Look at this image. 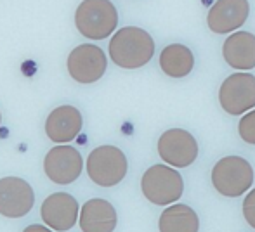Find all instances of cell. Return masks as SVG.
Returning <instances> with one entry per match:
<instances>
[{"label":"cell","mask_w":255,"mask_h":232,"mask_svg":"<svg viewBox=\"0 0 255 232\" xmlns=\"http://www.w3.org/2000/svg\"><path fill=\"white\" fill-rule=\"evenodd\" d=\"M153 54L154 42L151 35L142 28H122L110 40V58L124 70L142 68L151 61Z\"/></svg>","instance_id":"6da1fadb"},{"label":"cell","mask_w":255,"mask_h":232,"mask_svg":"<svg viewBox=\"0 0 255 232\" xmlns=\"http://www.w3.org/2000/svg\"><path fill=\"white\" fill-rule=\"evenodd\" d=\"M254 168L242 156H226L212 168V185L226 198H240L254 184Z\"/></svg>","instance_id":"7a4b0ae2"},{"label":"cell","mask_w":255,"mask_h":232,"mask_svg":"<svg viewBox=\"0 0 255 232\" xmlns=\"http://www.w3.org/2000/svg\"><path fill=\"white\" fill-rule=\"evenodd\" d=\"M141 191L149 203L156 206H170L179 201L184 192L182 175L168 165H153L141 178Z\"/></svg>","instance_id":"3957f363"},{"label":"cell","mask_w":255,"mask_h":232,"mask_svg":"<svg viewBox=\"0 0 255 232\" xmlns=\"http://www.w3.org/2000/svg\"><path fill=\"white\" fill-rule=\"evenodd\" d=\"M75 24L84 37L103 40L117 28L118 12L110 0H84L75 12Z\"/></svg>","instance_id":"277c9868"},{"label":"cell","mask_w":255,"mask_h":232,"mask_svg":"<svg viewBox=\"0 0 255 232\" xmlns=\"http://www.w3.org/2000/svg\"><path fill=\"white\" fill-rule=\"evenodd\" d=\"M128 163L124 151L115 146H99L87 158V173L94 184L113 187L127 175Z\"/></svg>","instance_id":"5b68a950"},{"label":"cell","mask_w":255,"mask_h":232,"mask_svg":"<svg viewBox=\"0 0 255 232\" xmlns=\"http://www.w3.org/2000/svg\"><path fill=\"white\" fill-rule=\"evenodd\" d=\"M198 142L184 128H170L158 139V155L172 168H188L198 158Z\"/></svg>","instance_id":"8992f818"},{"label":"cell","mask_w":255,"mask_h":232,"mask_svg":"<svg viewBox=\"0 0 255 232\" xmlns=\"http://www.w3.org/2000/svg\"><path fill=\"white\" fill-rule=\"evenodd\" d=\"M219 102L231 116H240L255 108V77L250 73H235L222 81Z\"/></svg>","instance_id":"52a82bcc"},{"label":"cell","mask_w":255,"mask_h":232,"mask_svg":"<svg viewBox=\"0 0 255 232\" xmlns=\"http://www.w3.org/2000/svg\"><path fill=\"white\" fill-rule=\"evenodd\" d=\"M108 66L106 56L98 45L82 44L68 56V71L78 83H94L104 75Z\"/></svg>","instance_id":"ba28073f"},{"label":"cell","mask_w":255,"mask_h":232,"mask_svg":"<svg viewBox=\"0 0 255 232\" xmlns=\"http://www.w3.org/2000/svg\"><path fill=\"white\" fill-rule=\"evenodd\" d=\"M35 192L24 178H0V215L5 219H21L33 208Z\"/></svg>","instance_id":"9c48e42d"},{"label":"cell","mask_w":255,"mask_h":232,"mask_svg":"<svg viewBox=\"0 0 255 232\" xmlns=\"http://www.w3.org/2000/svg\"><path fill=\"white\" fill-rule=\"evenodd\" d=\"M44 170L52 182L66 185L80 177L84 170V159H82L80 151H77L71 146H56L45 155Z\"/></svg>","instance_id":"30bf717a"},{"label":"cell","mask_w":255,"mask_h":232,"mask_svg":"<svg viewBox=\"0 0 255 232\" xmlns=\"http://www.w3.org/2000/svg\"><path fill=\"white\" fill-rule=\"evenodd\" d=\"M80 206L68 192H54L42 203L40 215L47 227L57 232H66L78 222Z\"/></svg>","instance_id":"8fae6325"},{"label":"cell","mask_w":255,"mask_h":232,"mask_svg":"<svg viewBox=\"0 0 255 232\" xmlns=\"http://www.w3.org/2000/svg\"><path fill=\"white\" fill-rule=\"evenodd\" d=\"M249 12V0H217L208 10V28L219 35L231 33L245 23Z\"/></svg>","instance_id":"7c38bea8"},{"label":"cell","mask_w":255,"mask_h":232,"mask_svg":"<svg viewBox=\"0 0 255 232\" xmlns=\"http://www.w3.org/2000/svg\"><path fill=\"white\" fill-rule=\"evenodd\" d=\"M82 130V115L73 106H59L45 121V132L51 141L57 144H66L73 141Z\"/></svg>","instance_id":"4fadbf2b"},{"label":"cell","mask_w":255,"mask_h":232,"mask_svg":"<svg viewBox=\"0 0 255 232\" xmlns=\"http://www.w3.org/2000/svg\"><path fill=\"white\" fill-rule=\"evenodd\" d=\"M78 222L82 232H113L118 222L117 210L106 199H89L82 206Z\"/></svg>","instance_id":"5bb4252c"},{"label":"cell","mask_w":255,"mask_h":232,"mask_svg":"<svg viewBox=\"0 0 255 232\" xmlns=\"http://www.w3.org/2000/svg\"><path fill=\"white\" fill-rule=\"evenodd\" d=\"M222 56L235 70H252L255 68V35L249 31L233 33L222 45Z\"/></svg>","instance_id":"9a60e30c"},{"label":"cell","mask_w":255,"mask_h":232,"mask_svg":"<svg viewBox=\"0 0 255 232\" xmlns=\"http://www.w3.org/2000/svg\"><path fill=\"white\" fill-rule=\"evenodd\" d=\"M158 229L160 232H198V213L191 206L175 203L161 212L160 220H158Z\"/></svg>","instance_id":"2e32d148"},{"label":"cell","mask_w":255,"mask_h":232,"mask_svg":"<svg viewBox=\"0 0 255 232\" xmlns=\"http://www.w3.org/2000/svg\"><path fill=\"white\" fill-rule=\"evenodd\" d=\"M160 68L170 78H184L195 68V56L186 45L172 44L161 51Z\"/></svg>","instance_id":"e0dca14e"},{"label":"cell","mask_w":255,"mask_h":232,"mask_svg":"<svg viewBox=\"0 0 255 232\" xmlns=\"http://www.w3.org/2000/svg\"><path fill=\"white\" fill-rule=\"evenodd\" d=\"M238 134L247 144L255 146V109L249 111L238 123Z\"/></svg>","instance_id":"ac0fdd59"},{"label":"cell","mask_w":255,"mask_h":232,"mask_svg":"<svg viewBox=\"0 0 255 232\" xmlns=\"http://www.w3.org/2000/svg\"><path fill=\"white\" fill-rule=\"evenodd\" d=\"M243 217H245L247 224L255 229V187L243 199Z\"/></svg>","instance_id":"d6986e66"},{"label":"cell","mask_w":255,"mask_h":232,"mask_svg":"<svg viewBox=\"0 0 255 232\" xmlns=\"http://www.w3.org/2000/svg\"><path fill=\"white\" fill-rule=\"evenodd\" d=\"M23 232H52V229L51 227H44V226H37V224H33V226H28Z\"/></svg>","instance_id":"ffe728a7"},{"label":"cell","mask_w":255,"mask_h":232,"mask_svg":"<svg viewBox=\"0 0 255 232\" xmlns=\"http://www.w3.org/2000/svg\"><path fill=\"white\" fill-rule=\"evenodd\" d=\"M0 120H2V116H0Z\"/></svg>","instance_id":"44dd1931"}]
</instances>
